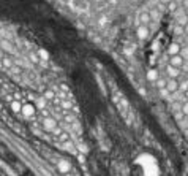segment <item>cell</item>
<instances>
[{
  "mask_svg": "<svg viewBox=\"0 0 188 176\" xmlns=\"http://www.w3.org/2000/svg\"><path fill=\"white\" fill-rule=\"evenodd\" d=\"M138 163L142 165L144 176H158V165H157V160L152 155H149V154L141 155L138 159Z\"/></svg>",
  "mask_w": 188,
  "mask_h": 176,
  "instance_id": "obj_1",
  "label": "cell"
},
{
  "mask_svg": "<svg viewBox=\"0 0 188 176\" xmlns=\"http://www.w3.org/2000/svg\"><path fill=\"white\" fill-rule=\"evenodd\" d=\"M179 87V82H177V79L175 78H169L168 79V82H166V89H168V92H175Z\"/></svg>",
  "mask_w": 188,
  "mask_h": 176,
  "instance_id": "obj_2",
  "label": "cell"
},
{
  "mask_svg": "<svg viewBox=\"0 0 188 176\" xmlns=\"http://www.w3.org/2000/svg\"><path fill=\"white\" fill-rule=\"evenodd\" d=\"M175 19H177V22L180 24L182 27L188 24V16H186V13L183 14V13H182L180 10H177V11H175Z\"/></svg>",
  "mask_w": 188,
  "mask_h": 176,
  "instance_id": "obj_3",
  "label": "cell"
},
{
  "mask_svg": "<svg viewBox=\"0 0 188 176\" xmlns=\"http://www.w3.org/2000/svg\"><path fill=\"white\" fill-rule=\"evenodd\" d=\"M171 65L177 67V68H180L183 65V57H182V54H177V55H171Z\"/></svg>",
  "mask_w": 188,
  "mask_h": 176,
  "instance_id": "obj_4",
  "label": "cell"
},
{
  "mask_svg": "<svg viewBox=\"0 0 188 176\" xmlns=\"http://www.w3.org/2000/svg\"><path fill=\"white\" fill-rule=\"evenodd\" d=\"M136 33H138V36H139L141 40H146L147 36H149V27L147 25H139Z\"/></svg>",
  "mask_w": 188,
  "mask_h": 176,
  "instance_id": "obj_5",
  "label": "cell"
},
{
  "mask_svg": "<svg viewBox=\"0 0 188 176\" xmlns=\"http://www.w3.org/2000/svg\"><path fill=\"white\" fill-rule=\"evenodd\" d=\"M166 71H168L169 78H177L179 75H180V71H179V68H177V67H174V65H171V63H169V65H168Z\"/></svg>",
  "mask_w": 188,
  "mask_h": 176,
  "instance_id": "obj_6",
  "label": "cell"
},
{
  "mask_svg": "<svg viewBox=\"0 0 188 176\" xmlns=\"http://www.w3.org/2000/svg\"><path fill=\"white\" fill-rule=\"evenodd\" d=\"M21 113H22L25 117H30V116H33V113H35V108H33V105H24Z\"/></svg>",
  "mask_w": 188,
  "mask_h": 176,
  "instance_id": "obj_7",
  "label": "cell"
},
{
  "mask_svg": "<svg viewBox=\"0 0 188 176\" xmlns=\"http://www.w3.org/2000/svg\"><path fill=\"white\" fill-rule=\"evenodd\" d=\"M43 125H44L46 130H54V128H55V121L51 119V117H46L43 121Z\"/></svg>",
  "mask_w": 188,
  "mask_h": 176,
  "instance_id": "obj_8",
  "label": "cell"
},
{
  "mask_svg": "<svg viewBox=\"0 0 188 176\" xmlns=\"http://www.w3.org/2000/svg\"><path fill=\"white\" fill-rule=\"evenodd\" d=\"M139 22H141V25H147L150 22V14L147 11H142L139 14Z\"/></svg>",
  "mask_w": 188,
  "mask_h": 176,
  "instance_id": "obj_9",
  "label": "cell"
},
{
  "mask_svg": "<svg viewBox=\"0 0 188 176\" xmlns=\"http://www.w3.org/2000/svg\"><path fill=\"white\" fill-rule=\"evenodd\" d=\"M168 52L171 54V55H177V54H180V46H179L177 43H172V44L168 48Z\"/></svg>",
  "mask_w": 188,
  "mask_h": 176,
  "instance_id": "obj_10",
  "label": "cell"
},
{
  "mask_svg": "<svg viewBox=\"0 0 188 176\" xmlns=\"http://www.w3.org/2000/svg\"><path fill=\"white\" fill-rule=\"evenodd\" d=\"M147 79H149V81H157V79H158L157 70H149V71H147Z\"/></svg>",
  "mask_w": 188,
  "mask_h": 176,
  "instance_id": "obj_11",
  "label": "cell"
},
{
  "mask_svg": "<svg viewBox=\"0 0 188 176\" xmlns=\"http://www.w3.org/2000/svg\"><path fill=\"white\" fill-rule=\"evenodd\" d=\"M11 109L14 111V113H19V111H22V106H21L19 101H13V103H11Z\"/></svg>",
  "mask_w": 188,
  "mask_h": 176,
  "instance_id": "obj_12",
  "label": "cell"
},
{
  "mask_svg": "<svg viewBox=\"0 0 188 176\" xmlns=\"http://www.w3.org/2000/svg\"><path fill=\"white\" fill-rule=\"evenodd\" d=\"M168 8H169V11H177V0H171L168 3Z\"/></svg>",
  "mask_w": 188,
  "mask_h": 176,
  "instance_id": "obj_13",
  "label": "cell"
},
{
  "mask_svg": "<svg viewBox=\"0 0 188 176\" xmlns=\"http://www.w3.org/2000/svg\"><path fill=\"white\" fill-rule=\"evenodd\" d=\"M59 166H60V170H62V171H68V170H70L68 162H65V160H62V162L59 163Z\"/></svg>",
  "mask_w": 188,
  "mask_h": 176,
  "instance_id": "obj_14",
  "label": "cell"
},
{
  "mask_svg": "<svg viewBox=\"0 0 188 176\" xmlns=\"http://www.w3.org/2000/svg\"><path fill=\"white\" fill-rule=\"evenodd\" d=\"M38 55H40V57H41L43 60H48V59H49V54L46 52L44 49H40V51H38Z\"/></svg>",
  "mask_w": 188,
  "mask_h": 176,
  "instance_id": "obj_15",
  "label": "cell"
},
{
  "mask_svg": "<svg viewBox=\"0 0 188 176\" xmlns=\"http://www.w3.org/2000/svg\"><path fill=\"white\" fill-rule=\"evenodd\" d=\"M182 111H183V114H188V101H186V103H183Z\"/></svg>",
  "mask_w": 188,
  "mask_h": 176,
  "instance_id": "obj_16",
  "label": "cell"
},
{
  "mask_svg": "<svg viewBox=\"0 0 188 176\" xmlns=\"http://www.w3.org/2000/svg\"><path fill=\"white\" fill-rule=\"evenodd\" d=\"M3 63H5V67H11V62L8 59H3Z\"/></svg>",
  "mask_w": 188,
  "mask_h": 176,
  "instance_id": "obj_17",
  "label": "cell"
},
{
  "mask_svg": "<svg viewBox=\"0 0 188 176\" xmlns=\"http://www.w3.org/2000/svg\"><path fill=\"white\" fill-rule=\"evenodd\" d=\"M30 59H32V60H33V62H38V59H36V55H35V54H33V52H32V54H30Z\"/></svg>",
  "mask_w": 188,
  "mask_h": 176,
  "instance_id": "obj_18",
  "label": "cell"
},
{
  "mask_svg": "<svg viewBox=\"0 0 188 176\" xmlns=\"http://www.w3.org/2000/svg\"><path fill=\"white\" fill-rule=\"evenodd\" d=\"M182 6L186 10V8H188V0H183V2H182Z\"/></svg>",
  "mask_w": 188,
  "mask_h": 176,
  "instance_id": "obj_19",
  "label": "cell"
},
{
  "mask_svg": "<svg viewBox=\"0 0 188 176\" xmlns=\"http://www.w3.org/2000/svg\"><path fill=\"white\" fill-rule=\"evenodd\" d=\"M160 2H161V5H168L169 2H171V0H160Z\"/></svg>",
  "mask_w": 188,
  "mask_h": 176,
  "instance_id": "obj_20",
  "label": "cell"
},
{
  "mask_svg": "<svg viewBox=\"0 0 188 176\" xmlns=\"http://www.w3.org/2000/svg\"><path fill=\"white\" fill-rule=\"evenodd\" d=\"M185 13H186V16H188V8H186V10H185Z\"/></svg>",
  "mask_w": 188,
  "mask_h": 176,
  "instance_id": "obj_21",
  "label": "cell"
}]
</instances>
